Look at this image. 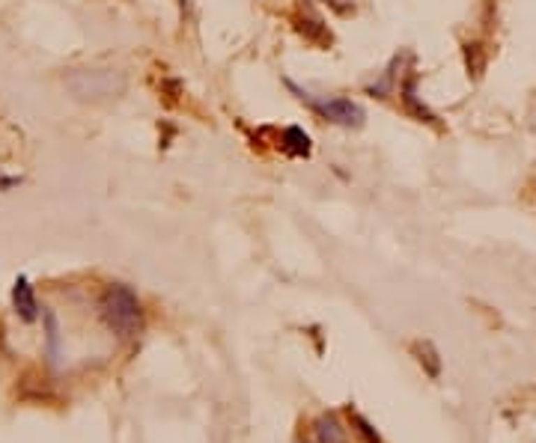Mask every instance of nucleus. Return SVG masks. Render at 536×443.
Returning a JSON list of instances; mask_svg holds the SVG:
<instances>
[{
    "label": "nucleus",
    "instance_id": "obj_1",
    "mask_svg": "<svg viewBox=\"0 0 536 443\" xmlns=\"http://www.w3.org/2000/svg\"><path fill=\"white\" fill-rule=\"evenodd\" d=\"M98 313H102V321L117 336H134L143 327V309H140L137 295L122 283L110 286V289L102 295Z\"/></svg>",
    "mask_w": 536,
    "mask_h": 443
},
{
    "label": "nucleus",
    "instance_id": "obj_2",
    "mask_svg": "<svg viewBox=\"0 0 536 443\" xmlns=\"http://www.w3.org/2000/svg\"><path fill=\"white\" fill-rule=\"evenodd\" d=\"M289 86V93H295V98L304 107H310L313 114H316L319 119H325V123L331 125H340V128H361L364 125V107L352 102V98H343V95H334V98H316V95H310L307 90H301V86L295 81H286Z\"/></svg>",
    "mask_w": 536,
    "mask_h": 443
},
{
    "label": "nucleus",
    "instance_id": "obj_3",
    "mask_svg": "<svg viewBox=\"0 0 536 443\" xmlns=\"http://www.w3.org/2000/svg\"><path fill=\"white\" fill-rule=\"evenodd\" d=\"M66 86L81 102H105L126 93V75L114 69H84L66 77Z\"/></svg>",
    "mask_w": 536,
    "mask_h": 443
},
{
    "label": "nucleus",
    "instance_id": "obj_4",
    "mask_svg": "<svg viewBox=\"0 0 536 443\" xmlns=\"http://www.w3.org/2000/svg\"><path fill=\"white\" fill-rule=\"evenodd\" d=\"M417 84H420V75H417L415 65H408V72L402 75V81H399V104H402V110H405V114L415 119V123L441 128L438 114H435V110L417 95Z\"/></svg>",
    "mask_w": 536,
    "mask_h": 443
},
{
    "label": "nucleus",
    "instance_id": "obj_5",
    "mask_svg": "<svg viewBox=\"0 0 536 443\" xmlns=\"http://www.w3.org/2000/svg\"><path fill=\"white\" fill-rule=\"evenodd\" d=\"M292 24H295V33L304 42H310L313 48H322V51H328L334 45V33L331 27L325 24V18H322L319 13H313L310 6L304 9H298L295 18H292Z\"/></svg>",
    "mask_w": 536,
    "mask_h": 443
},
{
    "label": "nucleus",
    "instance_id": "obj_6",
    "mask_svg": "<svg viewBox=\"0 0 536 443\" xmlns=\"http://www.w3.org/2000/svg\"><path fill=\"white\" fill-rule=\"evenodd\" d=\"M13 306H15L18 318H21V321H27V325H33V321L39 318L36 292H33V283L27 280L24 274H18V277H15V283H13Z\"/></svg>",
    "mask_w": 536,
    "mask_h": 443
},
{
    "label": "nucleus",
    "instance_id": "obj_7",
    "mask_svg": "<svg viewBox=\"0 0 536 443\" xmlns=\"http://www.w3.org/2000/svg\"><path fill=\"white\" fill-rule=\"evenodd\" d=\"M415 54L411 51H399V54H394V60L387 63V69H385V75L378 77L375 84H370L366 86V95L370 98H387L390 93H394V86H396V72L402 69V63H408Z\"/></svg>",
    "mask_w": 536,
    "mask_h": 443
},
{
    "label": "nucleus",
    "instance_id": "obj_8",
    "mask_svg": "<svg viewBox=\"0 0 536 443\" xmlns=\"http://www.w3.org/2000/svg\"><path fill=\"white\" fill-rule=\"evenodd\" d=\"M277 146H281L283 155H289V158H310V152H313V143H310V134L304 128H298V125H286L281 131V140H277Z\"/></svg>",
    "mask_w": 536,
    "mask_h": 443
},
{
    "label": "nucleus",
    "instance_id": "obj_9",
    "mask_svg": "<svg viewBox=\"0 0 536 443\" xmlns=\"http://www.w3.org/2000/svg\"><path fill=\"white\" fill-rule=\"evenodd\" d=\"M462 57H465V72L471 81H479L486 75V65H489V54L483 42H465L462 45Z\"/></svg>",
    "mask_w": 536,
    "mask_h": 443
},
{
    "label": "nucleus",
    "instance_id": "obj_10",
    "mask_svg": "<svg viewBox=\"0 0 536 443\" xmlns=\"http://www.w3.org/2000/svg\"><path fill=\"white\" fill-rule=\"evenodd\" d=\"M316 443H345V428L340 426L337 417H319L316 419Z\"/></svg>",
    "mask_w": 536,
    "mask_h": 443
},
{
    "label": "nucleus",
    "instance_id": "obj_11",
    "mask_svg": "<svg viewBox=\"0 0 536 443\" xmlns=\"http://www.w3.org/2000/svg\"><path fill=\"white\" fill-rule=\"evenodd\" d=\"M417 354H420V363H426L429 366V375H438L441 363H438V354H435V348L429 345V342H417Z\"/></svg>",
    "mask_w": 536,
    "mask_h": 443
},
{
    "label": "nucleus",
    "instance_id": "obj_12",
    "mask_svg": "<svg viewBox=\"0 0 536 443\" xmlns=\"http://www.w3.org/2000/svg\"><path fill=\"white\" fill-rule=\"evenodd\" d=\"M328 9H334L337 15H349V13H355V3L352 0H322Z\"/></svg>",
    "mask_w": 536,
    "mask_h": 443
},
{
    "label": "nucleus",
    "instance_id": "obj_13",
    "mask_svg": "<svg viewBox=\"0 0 536 443\" xmlns=\"http://www.w3.org/2000/svg\"><path fill=\"white\" fill-rule=\"evenodd\" d=\"M161 90L167 93V98H170V102H176V98H179V93H182V84H179L176 77H167V81L161 84Z\"/></svg>",
    "mask_w": 536,
    "mask_h": 443
},
{
    "label": "nucleus",
    "instance_id": "obj_14",
    "mask_svg": "<svg viewBox=\"0 0 536 443\" xmlns=\"http://www.w3.org/2000/svg\"><path fill=\"white\" fill-rule=\"evenodd\" d=\"M21 185V176H3L0 173V191H9V187Z\"/></svg>",
    "mask_w": 536,
    "mask_h": 443
},
{
    "label": "nucleus",
    "instance_id": "obj_15",
    "mask_svg": "<svg viewBox=\"0 0 536 443\" xmlns=\"http://www.w3.org/2000/svg\"><path fill=\"white\" fill-rule=\"evenodd\" d=\"M179 3H182V9H185V6H188V0H179Z\"/></svg>",
    "mask_w": 536,
    "mask_h": 443
}]
</instances>
